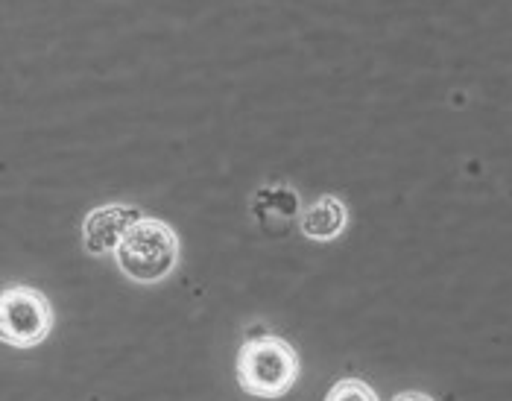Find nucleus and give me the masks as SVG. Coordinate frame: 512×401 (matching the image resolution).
<instances>
[{
    "label": "nucleus",
    "instance_id": "obj_1",
    "mask_svg": "<svg viewBox=\"0 0 512 401\" xmlns=\"http://www.w3.org/2000/svg\"><path fill=\"white\" fill-rule=\"evenodd\" d=\"M299 378L296 349L273 334L246 340L237 355V381L255 399H281Z\"/></svg>",
    "mask_w": 512,
    "mask_h": 401
},
{
    "label": "nucleus",
    "instance_id": "obj_2",
    "mask_svg": "<svg viewBox=\"0 0 512 401\" xmlns=\"http://www.w3.org/2000/svg\"><path fill=\"white\" fill-rule=\"evenodd\" d=\"M179 258V241L173 229L161 220H141L129 229L118 246V267L123 276L138 284H156L167 279Z\"/></svg>",
    "mask_w": 512,
    "mask_h": 401
},
{
    "label": "nucleus",
    "instance_id": "obj_3",
    "mask_svg": "<svg viewBox=\"0 0 512 401\" xmlns=\"http://www.w3.org/2000/svg\"><path fill=\"white\" fill-rule=\"evenodd\" d=\"M50 328H53V308L41 290L27 287V284H15V287L3 290V296H0V337L6 346L33 349L41 340H47Z\"/></svg>",
    "mask_w": 512,
    "mask_h": 401
},
{
    "label": "nucleus",
    "instance_id": "obj_4",
    "mask_svg": "<svg viewBox=\"0 0 512 401\" xmlns=\"http://www.w3.org/2000/svg\"><path fill=\"white\" fill-rule=\"evenodd\" d=\"M135 223H141V211L132 205H103V208L91 211L82 226L85 249L91 255H106L112 249L118 252V246Z\"/></svg>",
    "mask_w": 512,
    "mask_h": 401
},
{
    "label": "nucleus",
    "instance_id": "obj_5",
    "mask_svg": "<svg viewBox=\"0 0 512 401\" xmlns=\"http://www.w3.org/2000/svg\"><path fill=\"white\" fill-rule=\"evenodd\" d=\"M343 226H346V205L334 197L316 200L299 220L302 235L311 241H331L343 232Z\"/></svg>",
    "mask_w": 512,
    "mask_h": 401
},
{
    "label": "nucleus",
    "instance_id": "obj_6",
    "mask_svg": "<svg viewBox=\"0 0 512 401\" xmlns=\"http://www.w3.org/2000/svg\"><path fill=\"white\" fill-rule=\"evenodd\" d=\"M255 214H258V220L264 223L270 214H276L281 220H293V214H296V197H293V191H287V188H264L261 194H258V200H255Z\"/></svg>",
    "mask_w": 512,
    "mask_h": 401
},
{
    "label": "nucleus",
    "instance_id": "obj_7",
    "mask_svg": "<svg viewBox=\"0 0 512 401\" xmlns=\"http://www.w3.org/2000/svg\"><path fill=\"white\" fill-rule=\"evenodd\" d=\"M325 401H378V396L369 384H363L357 378H343L331 387Z\"/></svg>",
    "mask_w": 512,
    "mask_h": 401
},
{
    "label": "nucleus",
    "instance_id": "obj_8",
    "mask_svg": "<svg viewBox=\"0 0 512 401\" xmlns=\"http://www.w3.org/2000/svg\"><path fill=\"white\" fill-rule=\"evenodd\" d=\"M393 401H434L431 396H425V393H416V390H410V393H398Z\"/></svg>",
    "mask_w": 512,
    "mask_h": 401
}]
</instances>
